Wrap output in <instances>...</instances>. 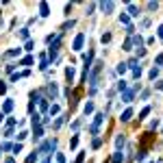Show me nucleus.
Returning a JSON list of instances; mask_svg holds the SVG:
<instances>
[{
    "mask_svg": "<svg viewBox=\"0 0 163 163\" xmlns=\"http://www.w3.org/2000/svg\"><path fill=\"white\" fill-rule=\"evenodd\" d=\"M154 141H157V135H154L152 131L143 133V135H141V139H139V152H148V148L152 146Z\"/></svg>",
    "mask_w": 163,
    "mask_h": 163,
    "instance_id": "nucleus-1",
    "label": "nucleus"
},
{
    "mask_svg": "<svg viewBox=\"0 0 163 163\" xmlns=\"http://www.w3.org/2000/svg\"><path fill=\"white\" fill-rule=\"evenodd\" d=\"M54 148H57V139H52V141H44L37 152H39V154H50V150H54Z\"/></svg>",
    "mask_w": 163,
    "mask_h": 163,
    "instance_id": "nucleus-2",
    "label": "nucleus"
},
{
    "mask_svg": "<svg viewBox=\"0 0 163 163\" xmlns=\"http://www.w3.org/2000/svg\"><path fill=\"white\" fill-rule=\"evenodd\" d=\"M83 44H85V35H83V33H78V35L74 37V44H72V50L80 52V50H83Z\"/></svg>",
    "mask_w": 163,
    "mask_h": 163,
    "instance_id": "nucleus-3",
    "label": "nucleus"
},
{
    "mask_svg": "<svg viewBox=\"0 0 163 163\" xmlns=\"http://www.w3.org/2000/svg\"><path fill=\"white\" fill-rule=\"evenodd\" d=\"M74 68H72V65H70V68H65V78H68V85H72L74 83Z\"/></svg>",
    "mask_w": 163,
    "mask_h": 163,
    "instance_id": "nucleus-4",
    "label": "nucleus"
},
{
    "mask_svg": "<svg viewBox=\"0 0 163 163\" xmlns=\"http://www.w3.org/2000/svg\"><path fill=\"white\" fill-rule=\"evenodd\" d=\"M113 7H115V2H102V5H100V9L104 11V13H111V11H113Z\"/></svg>",
    "mask_w": 163,
    "mask_h": 163,
    "instance_id": "nucleus-5",
    "label": "nucleus"
},
{
    "mask_svg": "<svg viewBox=\"0 0 163 163\" xmlns=\"http://www.w3.org/2000/svg\"><path fill=\"white\" fill-rule=\"evenodd\" d=\"M11 109H13V100L7 98V100H5V104H2V113H9Z\"/></svg>",
    "mask_w": 163,
    "mask_h": 163,
    "instance_id": "nucleus-6",
    "label": "nucleus"
},
{
    "mask_svg": "<svg viewBox=\"0 0 163 163\" xmlns=\"http://www.w3.org/2000/svg\"><path fill=\"white\" fill-rule=\"evenodd\" d=\"M48 94L52 96V100L57 98V94H59V89H57V85H54V83H50V85H48Z\"/></svg>",
    "mask_w": 163,
    "mask_h": 163,
    "instance_id": "nucleus-7",
    "label": "nucleus"
},
{
    "mask_svg": "<svg viewBox=\"0 0 163 163\" xmlns=\"http://www.w3.org/2000/svg\"><path fill=\"white\" fill-rule=\"evenodd\" d=\"M133 98H135V91H124V94H122L124 102H133Z\"/></svg>",
    "mask_w": 163,
    "mask_h": 163,
    "instance_id": "nucleus-8",
    "label": "nucleus"
},
{
    "mask_svg": "<svg viewBox=\"0 0 163 163\" xmlns=\"http://www.w3.org/2000/svg\"><path fill=\"white\" fill-rule=\"evenodd\" d=\"M131 118H133V109H126V111L122 113V118H120V120H122V122H129Z\"/></svg>",
    "mask_w": 163,
    "mask_h": 163,
    "instance_id": "nucleus-9",
    "label": "nucleus"
},
{
    "mask_svg": "<svg viewBox=\"0 0 163 163\" xmlns=\"http://www.w3.org/2000/svg\"><path fill=\"white\" fill-rule=\"evenodd\" d=\"M41 135H44V129L37 124V126H35V131H33V137H35V139H41Z\"/></svg>",
    "mask_w": 163,
    "mask_h": 163,
    "instance_id": "nucleus-10",
    "label": "nucleus"
},
{
    "mask_svg": "<svg viewBox=\"0 0 163 163\" xmlns=\"http://www.w3.org/2000/svg\"><path fill=\"white\" fill-rule=\"evenodd\" d=\"M39 15H41V18L48 15V5H46V2H39Z\"/></svg>",
    "mask_w": 163,
    "mask_h": 163,
    "instance_id": "nucleus-11",
    "label": "nucleus"
},
{
    "mask_svg": "<svg viewBox=\"0 0 163 163\" xmlns=\"http://www.w3.org/2000/svg\"><path fill=\"white\" fill-rule=\"evenodd\" d=\"M48 68V57L46 54H41V59H39V70H46Z\"/></svg>",
    "mask_w": 163,
    "mask_h": 163,
    "instance_id": "nucleus-12",
    "label": "nucleus"
},
{
    "mask_svg": "<svg viewBox=\"0 0 163 163\" xmlns=\"http://www.w3.org/2000/svg\"><path fill=\"white\" fill-rule=\"evenodd\" d=\"M129 15H133V18H137V15H139V9H137V7H135V5H129Z\"/></svg>",
    "mask_w": 163,
    "mask_h": 163,
    "instance_id": "nucleus-13",
    "label": "nucleus"
},
{
    "mask_svg": "<svg viewBox=\"0 0 163 163\" xmlns=\"http://www.w3.org/2000/svg\"><path fill=\"white\" fill-rule=\"evenodd\" d=\"M37 157H39V152H33L26 157V163H37Z\"/></svg>",
    "mask_w": 163,
    "mask_h": 163,
    "instance_id": "nucleus-14",
    "label": "nucleus"
},
{
    "mask_svg": "<svg viewBox=\"0 0 163 163\" xmlns=\"http://www.w3.org/2000/svg\"><path fill=\"white\" fill-rule=\"evenodd\" d=\"M111 161H113V163H122V161H124V154H122V152H115Z\"/></svg>",
    "mask_w": 163,
    "mask_h": 163,
    "instance_id": "nucleus-15",
    "label": "nucleus"
},
{
    "mask_svg": "<svg viewBox=\"0 0 163 163\" xmlns=\"http://www.w3.org/2000/svg\"><path fill=\"white\" fill-rule=\"evenodd\" d=\"M37 102H39V109H41V111L50 109V107H48V100H46V98H44V100H37Z\"/></svg>",
    "mask_w": 163,
    "mask_h": 163,
    "instance_id": "nucleus-16",
    "label": "nucleus"
},
{
    "mask_svg": "<svg viewBox=\"0 0 163 163\" xmlns=\"http://www.w3.org/2000/svg\"><path fill=\"white\" fill-rule=\"evenodd\" d=\"M33 61H35L33 57H24V59H22L20 63H22V65H33Z\"/></svg>",
    "mask_w": 163,
    "mask_h": 163,
    "instance_id": "nucleus-17",
    "label": "nucleus"
},
{
    "mask_svg": "<svg viewBox=\"0 0 163 163\" xmlns=\"http://www.w3.org/2000/svg\"><path fill=\"white\" fill-rule=\"evenodd\" d=\"M91 111H94V102H87L85 104V115H89Z\"/></svg>",
    "mask_w": 163,
    "mask_h": 163,
    "instance_id": "nucleus-18",
    "label": "nucleus"
},
{
    "mask_svg": "<svg viewBox=\"0 0 163 163\" xmlns=\"http://www.w3.org/2000/svg\"><path fill=\"white\" fill-rule=\"evenodd\" d=\"M20 37H22V39H26V41H28V28H22V30H20Z\"/></svg>",
    "mask_w": 163,
    "mask_h": 163,
    "instance_id": "nucleus-19",
    "label": "nucleus"
},
{
    "mask_svg": "<svg viewBox=\"0 0 163 163\" xmlns=\"http://www.w3.org/2000/svg\"><path fill=\"white\" fill-rule=\"evenodd\" d=\"M100 39H102V44H109V41H111V33H104Z\"/></svg>",
    "mask_w": 163,
    "mask_h": 163,
    "instance_id": "nucleus-20",
    "label": "nucleus"
},
{
    "mask_svg": "<svg viewBox=\"0 0 163 163\" xmlns=\"http://www.w3.org/2000/svg\"><path fill=\"white\" fill-rule=\"evenodd\" d=\"M157 74H159V70H157V68H152V70H150V74H148V76H150V80H154V78H157Z\"/></svg>",
    "mask_w": 163,
    "mask_h": 163,
    "instance_id": "nucleus-21",
    "label": "nucleus"
},
{
    "mask_svg": "<svg viewBox=\"0 0 163 163\" xmlns=\"http://www.w3.org/2000/svg\"><path fill=\"white\" fill-rule=\"evenodd\" d=\"M124 141H126V139H124V135H120V137L115 139V143H118V148H122V146H124Z\"/></svg>",
    "mask_w": 163,
    "mask_h": 163,
    "instance_id": "nucleus-22",
    "label": "nucleus"
},
{
    "mask_svg": "<svg viewBox=\"0 0 163 163\" xmlns=\"http://www.w3.org/2000/svg\"><path fill=\"white\" fill-rule=\"evenodd\" d=\"M74 24H76L74 20H70L68 24H63V26H61V30H68V28H72V26H74Z\"/></svg>",
    "mask_w": 163,
    "mask_h": 163,
    "instance_id": "nucleus-23",
    "label": "nucleus"
},
{
    "mask_svg": "<svg viewBox=\"0 0 163 163\" xmlns=\"http://www.w3.org/2000/svg\"><path fill=\"white\" fill-rule=\"evenodd\" d=\"M120 22H122V24H126V26H131V24H129V22H131L129 15H120Z\"/></svg>",
    "mask_w": 163,
    "mask_h": 163,
    "instance_id": "nucleus-24",
    "label": "nucleus"
},
{
    "mask_svg": "<svg viewBox=\"0 0 163 163\" xmlns=\"http://www.w3.org/2000/svg\"><path fill=\"white\" fill-rule=\"evenodd\" d=\"M48 111H50V115H57V113H59V107H57V104H52Z\"/></svg>",
    "mask_w": 163,
    "mask_h": 163,
    "instance_id": "nucleus-25",
    "label": "nucleus"
},
{
    "mask_svg": "<svg viewBox=\"0 0 163 163\" xmlns=\"http://www.w3.org/2000/svg\"><path fill=\"white\" fill-rule=\"evenodd\" d=\"M70 146H72V148H76V146H78V137H76V135L70 139Z\"/></svg>",
    "mask_w": 163,
    "mask_h": 163,
    "instance_id": "nucleus-26",
    "label": "nucleus"
},
{
    "mask_svg": "<svg viewBox=\"0 0 163 163\" xmlns=\"http://www.w3.org/2000/svg\"><path fill=\"white\" fill-rule=\"evenodd\" d=\"M126 68H129L126 63H120V65H118V72H120V74H124V72H126Z\"/></svg>",
    "mask_w": 163,
    "mask_h": 163,
    "instance_id": "nucleus-27",
    "label": "nucleus"
},
{
    "mask_svg": "<svg viewBox=\"0 0 163 163\" xmlns=\"http://www.w3.org/2000/svg\"><path fill=\"white\" fill-rule=\"evenodd\" d=\"M150 113V107H146V109H143V111H141V113H139V120H143V118H146V115H148Z\"/></svg>",
    "mask_w": 163,
    "mask_h": 163,
    "instance_id": "nucleus-28",
    "label": "nucleus"
},
{
    "mask_svg": "<svg viewBox=\"0 0 163 163\" xmlns=\"http://www.w3.org/2000/svg\"><path fill=\"white\" fill-rule=\"evenodd\" d=\"M33 46H35V41L28 39V41H26V46H24V50H33Z\"/></svg>",
    "mask_w": 163,
    "mask_h": 163,
    "instance_id": "nucleus-29",
    "label": "nucleus"
},
{
    "mask_svg": "<svg viewBox=\"0 0 163 163\" xmlns=\"http://www.w3.org/2000/svg\"><path fill=\"white\" fill-rule=\"evenodd\" d=\"M57 163H65V157H63V152H57Z\"/></svg>",
    "mask_w": 163,
    "mask_h": 163,
    "instance_id": "nucleus-30",
    "label": "nucleus"
},
{
    "mask_svg": "<svg viewBox=\"0 0 163 163\" xmlns=\"http://www.w3.org/2000/svg\"><path fill=\"white\" fill-rule=\"evenodd\" d=\"M18 54H20V48H18V50H9V52H7V57H18Z\"/></svg>",
    "mask_w": 163,
    "mask_h": 163,
    "instance_id": "nucleus-31",
    "label": "nucleus"
},
{
    "mask_svg": "<svg viewBox=\"0 0 163 163\" xmlns=\"http://www.w3.org/2000/svg\"><path fill=\"white\" fill-rule=\"evenodd\" d=\"M89 133H91V135H98V126H94V124H91V126H89Z\"/></svg>",
    "mask_w": 163,
    "mask_h": 163,
    "instance_id": "nucleus-32",
    "label": "nucleus"
},
{
    "mask_svg": "<svg viewBox=\"0 0 163 163\" xmlns=\"http://www.w3.org/2000/svg\"><path fill=\"white\" fill-rule=\"evenodd\" d=\"M13 152H15V154L22 152V143H15V146H13Z\"/></svg>",
    "mask_w": 163,
    "mask_h": 163,
    "instance_id": "nucleus-33",
    "label": "nucleus"
},
{
    "mask_svg": "<svg viewBox=\"0 0 163 163\" xmlns=\"http://www.w3.org/2000/svg\"><path fill=\"white\" fill-rule=\"evenodd\" d=\"M133 76H135V78H139V76H141V68H137V70H133Z\"/></svg>",
    "mask_w": 163,
    "mask_h": 163,
    "instance_id": "nucleus-34",
    "label": "nucleus"
},
{
    "mask_svg": "<svg viewBox=\"0 0 163 163\" xmlns=\"http://www.w3.org/2000/svg\"><path fill=\"white\" fill-rule=\"evenodd\" d=\"M100 143H102V139L96 137V139H94V148H100Z\"/></svg>",
    "mask_w": 163,
    "mask_h": 163,
    "instance_id": "nucleus-35",
    "label": "nucleus"
},
{
    "mask_svg": "<svg viewBox=\"0 0 163 163\" xmlns=\"http://www.w3.org/2000/svg\"><path fill=\"white\" fill-rule=\"evenodd\" d=\"M118 89H120V91H124V89H126V83H124V80H120V83H118Z\"/></svg>",
    "mask_w": 163,
    "mask_h": 163,
    "instance_id": "nucleus-36",
    "label": "nucleus"
},
{
    "mask_svg": "<svg viewBox=\"0 0 163 163\" xmlns=\"http://www.w3.org/2000/svg\"><path fill=\"white\" fill-rule=\"evenodd\" d=\"M131 44H133L131 39H126V41H124V50H131Z\"/></svg>",
    "mask_w": 163,
    "mask_h": 163,
    "instance_id": "nucleus-37",
    "label": "nucleus"
},
{
    "mask_svg": "<svg viewBox=\"0 0 163 163\" xmlns=\"http://www.w3.org/2000/svg\"><path fill=\"white\" fill-rule=\"evenodd\" d=\"M157 7H159L157 2H148V9H150V11H154V9H157Z\"/></svg>",
    "mask_w": 163,
    "mask_h": 163,
    "instance_id": "nucleus-38",
    "label": "nucleus"
},
{
    "mask_svg": "<svg viewBox=\"0 0 163 163\" xmlns=\"http://www.w3.org/2000/svg\"><path fill=\"white\" fill-rule=\"evenodd\" d=\"M154 63H157V65H161V63H163V54H159V57H157V61H154Z\"/></svg>",
    "mask_w": 163,
    "mask_h": 163,
    "instance_id": "nucleus-39",
    "label": "nucleus"
},
{
    "mask_svg": "<svg viewBox=\"0 0 163 163\" xmlns=\"http://www.w3.org/2000/svg\"><path fill=\"white\" fill-rule=\"evenodd\" d=\"M5 91H7V85H5V83H0V94H5Z\"/></svg>",
    "mask_w": 163,
    "mask_h": 163,
    "instance_id": "nucleus-40",
    "label": "nucleus"
},
{
    "mask_svg": "<svg viewBox=\"0 0 163 163\" xmlns=\"http://www.w3.org/2000/svg\"><path fill=\"white\" fill-rule=\"evenodd\" d=\"M159 37H161V39H163V24L159 26Z\"/></svg>",
    "mask_w": 163,
    "mask_h": 163,
    "instance_id": "nucleus-41",
    "label": "nucleus"
},
{
    "mask_svg": "<svg viewBox=\"0 0 163 163\" xmlns=\"http://www.w3.org/2000/svg\"><path fill=\"white\" fill-rule=\"evenodd\" d=\"M2 120H5V113H2V111H0V122H2Z\"/></svg>",
    "mask_w": 163,
    "mask_h": 163,
    "instance_id": "nucleus-42",
    "label": "nucleus"
},
{
    "mask_svg": "<svg viewBox=\"0 0 163 163\" xmlns=\"http://www.w3.org/2000/svg\"><path fill=\"white\" fill-rule=\"evenodd\" d=\"M7 163H15V161H13V159H11V157H9V159H7Z\"/></svg>",
    "mask_w": 163,
    "mask_h": 163,
    "instance_id": "nucleus-43",
    "label": "nucleus"
},
{
    "mask_svg": "<svg viewBox=\"0 0 163 163\" xmlns=\"http://www.w3.org/2000/svg\"><path fill=\"white\" fill-rule=\"evenodd\" d=\"M0 150H2V148H0Z\"/></svg>",
    "mask_w": 163,
    "mask_h": 163,
    "instance_id": "nucleus-44",
    "label": "nucleus"
}]
</instances>
